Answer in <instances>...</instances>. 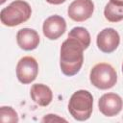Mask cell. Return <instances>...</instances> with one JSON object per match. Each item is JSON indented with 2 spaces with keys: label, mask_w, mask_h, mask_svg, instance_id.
<instances>
[{
  "label": "cell",
  "mask_w": 123,
  "mask_h": 123,
  "mask_svg": "<svg viewBox=\"0 0 123 123\" xmlns=\"http://www.w3.org/2000/svg\"><path fill=\"white\" fill-rule=\"evenodd\" d=\"M65 1L66 0H46V2H48L49 4H52V5H60Z\"/></svg>",
  "instance_id": "obj_16"
},
{
  "label": "cell",
  "mask_w": 123,
  "mask_h": 123,
  "mask_svg": "<svg viewBox=\"0 0 123 123\" xmlns=\"http://www.w3.org/2000/svg\"><path fill=\"white\" fill-rule=\"evenodd\" d=\"M0 120L1 122H18L17 112L12 107L3 106L0 108Z\"/></svg>",
  "instance_id": "obj_14"
},
{
  "label": "cell",
  "mask_w": 123,
  "mask_h": 123,
  "mask_svg": "<svg viewBox=\"0 0 123 123\" xmlns=\"http://www.w3.org/2000/svg\"><path fill=\"white\" fill-rule=\"evenodd\" d=\"M105 18L110 22H119L123 20V4L110 1L104 9Z\"/></svg>",
  "instance_id": "obj_12"
},
{
  "label": "cell",
  "mask_w": 123,
  "mask_h": 123,
  "mask_svg": "<svg viewBox=\"0 0 123 123\" xmlns=\"http://www.w3.org/2000/svg\"><path fill=\"white\" fill-rule=\"evenodd\" d=\"M66 30L65 19L58 14L51 15L47 17L42 25V32L46 38L50 40L58 39L61 36L64 34Z\"/></svg>",
  "instance_id": "obj_9"
},
{
  "label": "cell",
  "mask_w": 123,
  "mask_h": 123,
  "mask_svg": "<svg viewBox=\"0 0 123 123\" xmlns=\"http://www.w3.org/2000/svg\"><path fill=\"white\" fill-rule=\"evenodd\" d=\"M84 47L75 38L67 37L61 46L60 67L66 76L76 75L84 63Z\"/></svg>",
  "instance_id": "obj_1"
},
{
  "label": "cell",
  "mask_w": 123,
  "mask_h": 123,
  "mask_svg": "<svg viewBox=\"0 0 123 123\" xmlns=\"http://www.w3.org/2000/svg\"><path fill=\"white\" fill-rule=\"evenodd\" d=\"M32 14L30 5L23 0L12 1L0 12L1 22L8 27H14L26 22Z\"/></svg>",
  "instance_id": "obj_3"
},
{
  "label": "cell",
  "mask_w": 123,
  "mask_h": 123,
  "mask_svg": "<svg viewBox=\"0 0 123 123\" xmlns=\"http://www.w3.org/2000/svg\"><path fill=\"white\" fill-rule=\"evenodd\" d=\"M32 100L40 107L48 106L53 99V93L49 86L43 84H35L30 90Z\"/></svg>",
  "instance_id": "obj_11"
},
{
  "label": "cell",
  "mask_w": 123,
  "mask_h": 123,
  "mask_svg": "<svg viewBox=\"0 0 123 123\" xmlns=\"http://www.w3.org/2000/svg\"><path fill=\"white\" fill-rule=\"evenodd\" d=\"M122 72H123V62H122Z\"/></svg>",
  "instance_id": "obj_19"
},
{
  "label": "cell",
  "mask_w": 123,
  "mask_h": 123,
  "mask_svg": "<svg viewBox=\"0 0 123 123\" xmlns=\"http://www.w3.org/2000/svg\"><path fill=\"white\" fill-rule=\"evenodd\" d=\"M67 37H72L77 39L84 47V49H87L90 44V35L88 31L84 27H74L68 34Z\"/></svg>",
  "instance_id": "obj_13"
},
{
  "label": "cell",
  "mask_w": 123,
  "mask_h": 123,
  "mask_svg": "<svg viewBox=\"0 0 123 123\" xmlns=\"http://www.w3.org/2000/svg\"><path fill=\"white\" fill-rule=\"evenodd\" d=\"M98 108L100 112L105 116H115L123 108V100L116 93H105L98 101Z\"/></svg>",
  "instance_id": "obj_7"
},
{
  "label": "cell",
  "mask_w": 123,
  "mask_h": 123,
  "mask_svg": "<svg viewBox=\"0 0 123 123\" xmlns=\"http://www.w3.org/2000/svg\"><path fill=\"white\" fill-rule=\"evenodd\" d=\"M93 110V96L85 89L74 92L68 102V111L71 116L78 121L87 120Z\"/></svg>",
  "instance_id": "obj_2"
},
{
  "label": "cell",
  "mask_w": 123,
  "mask_h": 123,
  "mask_svg": "<svg viewBox=\"0 0 123 123\" xmlns=\"http://www.w3.org/2000/svg\"><path fill=\"white\" fill-rule=\"evenodd\" d=\"M53 121H66V120L57 116L56 114H47L42 118V122H53Z\"/></svg>",
  "instance_id": "obj_15"
},
{
  "label": "cell",
  "mask_w": 123,
  "mask_h": 123,
  "mask_svg": "<svg viewBox=\"0 0 123 123\" xmlns=\"http://www.w3.org/2000/svg\"><path fill=\"white\" fill-rule=\"evenodd\" d=\"M5 1H6V0H1V2H0V3H1V4H4V3H5Z\"/></svg>",
  "instance_id": "obj_18"
},
{
  "label": "cell",
  "mask_w": 123,
  "mask_h": 123,
  "mask_svg": "<svg viewBox=\"0 0 123 123\" xmlns=\"http://www.w3.org/2000/svg\"><path fill=\"white\" fill-rule=\"evenodd\" d=\"M94 12V4L92 0H74L67 9L68 16L76 21L83 22L91 17Z\"/></svg>",
  "instance_id": "obj_6"
},
{
  "label": "cell",
  "mask_w": 123,
  "mask_h": 123,
  "mask_svg": "<svg viewBox=\"0 0 123 123\" xmlns=\"http://www.w3.org/2000/svg\"><path fill=\"white\" fill-rule=\"evenodd\" d=\"M16 77L24 85L34 82L38 74V64L35 58L25 56L21 58L16 64Z\"/></svg>",
  "instance_id": "obj_5"
},
{
  "label": "cell",
  "mask_w": 123,
  "mask_h": 123,
  "mask_svg": "<svg viewBox=\"0 0 123 123\" xmlns=\"http://www.w3.org/2000/svg\"><path fill=\"white\" fill-rule=\"evenodd\" d=\"M89 80L95 87L105 90L114 86L117 82V74L111 64L100 62L95 64L90 70Z\"/></svg>",
  "instance_id": "obj_4"
},
{
  "label": "cell",
  "mask_w": 123,
  "mask_h": 123,
  "mask_svg": "<svg viewBox=\"0 0 123 123\" xmlns=\"http://www.w3.org/2000/svg\"><path fill=\"white\" fill-rule=\"evenodd\" d=\"M96 43L103 53H112L120 43V36L113 28H105L97 35Z\"/></svg>",
  "instance_id": "obj_8"
},
{
  "label": "cell",
  "mask_w": 123,
  "mask_h": 123,
  "mask_svg": "<svg viewBox=\"0 0 123 123\" xmlns=\"http://www.w3.org/2000/svg\"><path fill=\"white\" fill-rule=\"evenodd\" d=\"M110 1H113V2H116V3L123 4V0H110Z\"/></svg>",
  "instance_id": "obj_17"
},
{
  "label": "cell",
  "mask_w": 123,
  "mask_h": 123,
  "mask_svg": "<svg viewBox=\"0 0 123 123\" xmlns=\"http://www.w3.org/2000/svg\"><path fill=\"white\" fill-rule=\"evenodd\" d=\"M16 42L21 49L25 51H32L38 46L39 36L34 29L22 28L16 34Z\"/></svg>",
  "instance_id": "obj_10"
}]
</instances>
